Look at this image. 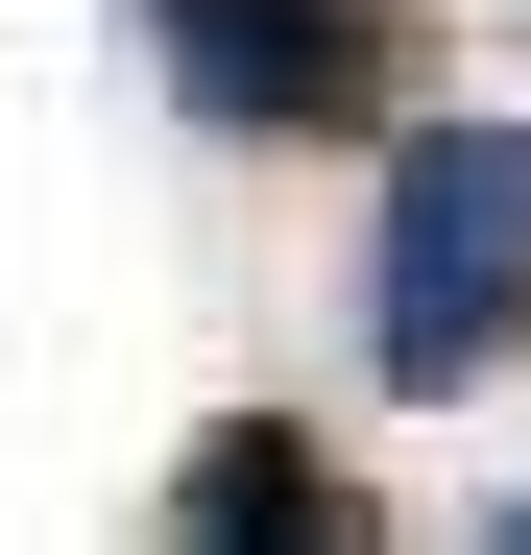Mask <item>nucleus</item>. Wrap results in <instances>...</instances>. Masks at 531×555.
<instances>
[{
  "label": "nucleus",
  "mask_w": 531,
  "mask_h": 555,
  "mask_svg": "<svg viewBox=\"0 0 531 555\" xmlns=\"http://www.w3.org/2000/svg\"><path fill=\"white\" fill-rule=\"evenodd\" d=\"M169 531H363V483H338L290 411H242L218 459H169Z\"/></svg>",
  "instance_id": "nucleus-3"
},
{
  "label": "nucleus",
  "mask_w": 531,
  "mask_h": 555,
  "mask_svg": "<svg viewBox=\"0 0 531 555\" xmlns=\"http://www.w3.org/2000/svg\"><path fill=\"white\" fill-rule=\"evenodd\" d=\"M483 362H531V121H411L363 218V387L459 411Z\"/></svg>",
  "instance_id": "nucleus-1"
},
{
  "label": "nucleus",
  "mask_w": 531,
  "mask_h": 555,
  "mask_svg": "<svg viewBox=\"0 0 531 555\" xmlns=\"http://www.w3.org/2000/svg\"><path fill=\"white\" fill-rule=\"evenodd\" d=\"M507 531H531V483H507Z\"/></svg>",
  "instance_id": "nucleus-4"
},
{
  "label": "nucleus",
  "mask_w": 531,
  "mask_h": 555,
  "mask_svg": "<svg viewBox=\"0 0 531 555\" xmlns=\"http://www.w3.org/2000/svg\"><path fill=\"white\" fill-rule=\"evenodd\" d=\"M121 25L218 145H363L435 73V0H121Z\"/></svg>",
  "instance_id": "nucleus-2"
}]
</instances>
